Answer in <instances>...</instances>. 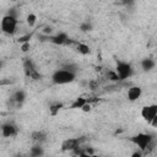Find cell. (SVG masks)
<instances>
[{
  "label": "cell",
  "instance_id": "6da1fadb",
  "mask_svg": "<svg viewBox=\"0 0 157 157\" xmlns=\"http://www.w3.org/2000/svg\"><path fill=\"white\" fill-rule=\"evenodd\" d=\"M130 141L139 147V151H141L142 153H145V151L147 150V147L155 142V137L152 134H148V132H139L134 136L130 137Z\"/></svg>",
  "mask_w": 157,
  "mask_h": 157
},
{
  "label": "cell",
  "instance_id": "7a4b0ae2",
  "mask_svg": "<svg viewBox=\"0 0 157 157\" xmlns=\"http://www.w3.org/2000/svg\"><path fill=\"white\" fill-rule=\"evenodd\" d=\"M39 38H40V40H47V42H50L56 45H71V44L78 43V42L71 39L65 32H59L54 36H40Z\"/></svg>",
  "mask_w": 157,
  "mask_h": 157
},
{
  "label": "cell",
  "instance_id": "3957f363",
  "mask_svg": "<svg viewBox=\"0 0 157 157\" xmlns=\"http://www.w3.org/2000/svg\"><path fill=\"white\" fill-rule=\"evenodd\" d=\"M75 78H76L75 74L66 71L64 69H58L52 75V82L55 85H66V83L72 82Z\"/></svg>",
  "mask_w": 157,
  "mask_h": 157
},
{
  "label": "cell",
  "instance_id": "277c9868",
  "mask_svg": "<svg viewBox=\"0 0 157 157\" xmlns=\"http://www.w3.org/2000/svg\"><path fill=\"white\" fill-rule=\"evenodd\" d=\"M17 25H18V20L11 15H5L2 18H1V22H0V28L1 31L7 34V36H12L16 33L17 31Z\"/></svg>",
  "mask_w": 157,
  "mask_h": 157
},
{
  "label": "cell",
  "instance_id": "5b68a950",
  "mask_svg": "<svg viewBox=\"0 0 157 157\" xmlns=\"http://www.w3.org/2000/svg\"><path fill=\"white\" fill-rule=\"evenodd\" d=\"M22 66H23V72H25L26 77H28L33 81H38L42 78V74L37 70V67H36V65L31 58L25 56L22 60Z\"/></svg>",
  "mask_w": 157,
  "mask_h": 157
},
{
  "label": "cell",
  "instance_id": "8992f818",
  "mask_svg": "<svg viewBox=\"0 0 157 157\" xmlns=\"http://www.w3.org/2000/svg\"><path fill=\"white\" fill-rule=\"evenodd\" d=\"M141 117L148 124L156 125V120H157V104H148V105L142 107Z\"/></svg>",
  "mask_w": 157,
  "mask_h": 157
},
{
  "label": "cell",
  "instance_id": "52a82bcc",
  "mask_svg": "<svg viewBox=\"0 0 157 157\" xmlns=\"http://www.w3.org/2000/svg\"><path fill=\"white\" fill-rule=\"evenodd\" d=\"M115 72L119 77V80H128L132 74H134V70H132V66L129 64V63H125V61H118L117 63V69H115Z\"/></svg>",
  "mask_w": 157,
  "mask_h": 157
},
{
  "label": "cell",
  "instance_id": "ba28073f",
  "mask_svg": "<svg viewBox=\"0 0 157 157\" xmlns=\"http://www.w3.org/2000/svg\"><path fill=\"white\" fill-rule=\"evenodd\" d=\"M86 139L82 136V137H69L66 140L63 141L61 144V151L63 152H74L78 146L82 145V142L85 141Z\"/></svg>",
  "mask_w": 157,
  "mask_h": 157
},
{
  "label": "cell",
  "instance_id": "9c48e42d",
  "mask_svg": "<svg viewBox=\"0 0 157 157\" xmlns=\"http://www.w3.org/2000/svg\"><path fill=\"white\" fill-rule=\"evenodd\" d=\"M0 130H1V135L4 137H11V136H15L18 131V128L13 124V123H5L0 126Z\"/></svg>",
  "mask_w": 157,
  "mask_h": 157
},
{
  "label": "cell",
  "instance_id": "30bf717a",
  "mask_svg": "<svg viewBox=\"0 0 157 157\" xmlns=\"http://www.w3.org/2000/svg\"><path fill=\"white\" fill-rule=\"evenodd\" d=\"M141 94H142V88L140 86H131L128 90L126 97H128V99L130 102H135L141 97Z\"/></svg>",
  "mask_w": 157,
  "mask_h": 157
},
{
  "label": "cell",
  "instance_id": "8fae6325",
  "mask_svg": "<svg viewBox=\"0 0 157 157\" xmlns=\"http://www.w3.org/2000/svg\"><path fill=\"white\" fill-rule=\"evenodd\" d=\"M47 136H48L47 132L43 131V130H36V131H33L31 134V139L36 144H39V145H42V142H44L47 140Z\"/></svg>",
  "mask_w": 157,
  "mask_h": 157
},
{
  "label": "cell",
  "instance_id": "7c38bea8",
  "mask_svg": "<svg viewBox=\"0 0 157 157\" xmlns=\"http://www.w3.org/2000/svg\"><path fill=\"white\" fill-rule=\"evenodd\" d=\"M25 99H26V92H25L23 90H17V91L12 94V97H11V101H12L13 103H16L17 105H21Z\"/></svg>",
  "mask_w": 157,
  "mask_h": 157
},
{
  "label": "cell",
  "instance_id": "4fadbf2b",
  "mask_svg": "<svg viewBox=\"0 0 157 157\" xmlns=\"http://www.w3.org/2000/svg\"><path fill=\"white\" fill-rule=\"evenodd\" d=\"M43 155H44V148L39 144L33 145L28 152V157H42Z\"/></svg>",
  "mask_w": 157,
  "mask_h": 157
},
{
  "label": "cell",
  "instance_id": "5bb4252c",
  "mask_svg": "<svg viewBox=\"0 0 157 157\" xmlns=\"http://www.w3.org/2000/svg\"><path fill=\"white\" fill-rule=\"evenodd\" d=\"M156 66V61L152 58H145L141 60V67L144 71H151L152 69H155Z\"/></svg>",
  "mask_w": 157,
  "mask_h": 157
},
{
  "label": "cell",
  "instance_id": "9a60e30c",
  "mask_svg": "<svg viewBox=\"0 0 157 157\" xmlns=\"http://www.w3.org/2000/svg\"><path fill=\"white\" fill-rule=\"evenodd\" d=\"M86 103H87V98L78 97V98H76V99L70 104V109H81Z\"/></svg>",
  "mask_w": 157,
  "mask_h": 157
},
{
  "label": "cell",
  "instance_id": "2e32d148",
  "mask_svg": "<svg viewBox=\"0 0 157 157\" xmlns=\"http://www.w3.org/2000/svg\"><path fill=\"white\" fill-rule=\"evenodd\" d=\"M61 108H63V103H59V102L52 103V104L49 105V113H50L52 115H56Z\"/></svg>",
  "mask_w": 157,
  "mask_h": 157
},
{
  "label": "cell",
  "instance_id": "e0dca14e",
  "mask_svg": "<svg viewBox=\"0 0 157 157\" xmlns=\"http://www.w3.org/2000/svg\"><path fill=\"white\" fill-rule=\"evenodd\" d=\"M76 49H77V52H78L80 54H82V55H87V54H90V52H91L90 47L86 45V44H83V43H77V44H76Z\"/></svg>",
  "mask_w": 157,
  "mask_h": 157
},
{
  "label": "cell",
  "instance_id": "ac0fdd59",
  "mask_svg": "<svg viewBox=\"0 0 157 157\" xmlns=\"http://www.w3.org/2000/svg\"><path fill=\"white\" fill-rule=\"evenodd\" d=\"M107 78L108 80H110V81H119V77H118V75H117V72L114 71V70H109L108 72H107Z\"/></svg>",
  "mask_w": 157,
  "mask_h": 157
},
{
  "label": "cell",
  "instance_id": "d6986e66",
  "mask_svg": "<svg viewBox=\"0 0 157 157\" xmlns=\"http://www.w3.org/2000/svg\"><path fill=\"white\" fill-rule=\"evenodd\" d=\"M36 21H37V16L34 13H29L27 16V23H28L29 27H33L36 25Z\"/></svg>",
  "mask_w": 157,
  "mask_h": 157
},
{
  "label": "cell",
  "instance_id": "ffe728a7",
  "mask_svg": "<svg viewBox=\"0 0 157 157\" xmlns=\"http://www.w3.org/2000/svg\"><path fill=\"white\" fill-rule=\"evenodd\" d=\"M32 38V33H27V34H25V36H21L20 38H18V42L21 43V44H23V43H29V39Z\"/></svg>",
  "mask_w": 157,
  "mask_h": 157
},
{
  "label": "cell",
  "instance_id": "44dd1931",
  "mask_svg": "<svg viewBox=\"0 0 157 157\" xmlns=\"http://www.w3.org/2000/svg\"><path fill=\"white\" fill-rule=\"evenodd\" d=\"M80 29H81L82 32H88V31L92 29V25L88 23V22H85V23H82V25L80 26Z\"/></svg>",
  "mask_w": 157,
  "mask_h": 157
},
{
  "label": "cell",
  "instance_id": "7402d4cb",
  "mask_svg": "<svg viewBox=\"0 0 157 157\" xmlns=\"http://www.w3.org/2000/svg\"><path fill=\"white\" fill-rule=\"evenodd\" d=\"M98 81H91L90 83H88V86H90V88L91 90H96V88H98Z\"/></svg>",
  "mask_w": 157,
  "mask_h": 157
},
{
  "label": "cell",
  "instance_id": "603a6c76",
  "mask_svg": "<svg viewBox=\"0 0 157 157\" xmlns=\"http://www.w3.org/2000/svg\"><path fill=\"white\" fill-rule=\"evenodd\" d=\"M29 47H31V45H29V43H23V44L21 45V50L26 53V52H28V50H29Z\"/></svg>",
  "mask_w": 157,
  "mask_h": 157
},
{
  "label": "cell",
  "instance_id": "cb8c5ba5",
  "mask_svg": "<svg viewBox=\"0 0 157 157\" xmlns=\"http://www.w3.org/2000/svg\"><path fill=\"white\" fill-rule=\"evenodd\" d=\"M130 157H144V153L141 151H134Z\"/></svg>",
  "mask_w": 157,
  "mask_h": 157
},
{
  "label": "cell",
  "instance_id": "d4e9b609",
  "mask_svg": "<svg viewBox=\"0 0 157 157\" xmlns=\"http://www.w3.org/2000/svg\"><path fill=\"white\" fill-rule=\"evenodd\" d=\"M81 109H82L83 112H90V110H91V104H90V103H86Z\"/></svg>",
  "mask_w": 157,
  "mask_h": 157
},
{
  "label": "cell",
  "instance_id": "484cf974",
  "mask_svg": "<svg viewBox=\"0 0 157 157\" xmlns=\"http://www.w3.org/2000/svg\"><path fill=\"white\" fill-rule=\"evenodd\" d=\"M78 157H102V156H98V155H86V153H81Z\"/></svg>",
  "mask_w": 157,
  "mask_h": 157
},
{
  "label": "cell",
  "instance_id": "4316f807",
  "mask_svg": "<svg viewBox=\"0 0 157 157\" xmlns=\"http://www.w3.org/2000/svg\"><path fill=\"white\" fill-rule=\"evenodd\" d=\"M13 157H28L27 155H23V153H16Z\"/></svg>",
  "mask_w": 157,
  "mask_h": 157
},
{
  "label": "cell",
  "instance_id": "83f0119b",
  "mask_svg": "<svg viewBox=\"0 0 157 157\" xmlns=\"http://www.w3.org/2000/svg\"><path fill=\"white\" fill-rule=\"evenodd\" d=\"M1 65H2V64H1V61H0V69H1Z\"/></svg>",
  "mask_w": 157,
  "mask_h": 157
}]
</instances>
